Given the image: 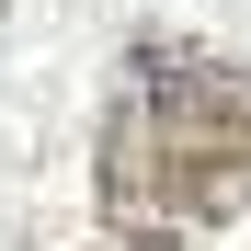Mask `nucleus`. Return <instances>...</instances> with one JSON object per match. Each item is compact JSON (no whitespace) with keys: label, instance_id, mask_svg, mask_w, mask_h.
Here are the masks:
<instances>
[{"label":"nucleus","instance_id":"obj_1","mask_svg":"<svg viewBox=\"0 0 251 251\" xmlns=\"http://www.w3.org/2000/svg\"><path fill=\"white\" fill-rule=\"evenodd\" d=\"M92 194L114 251H183L251 217V69L205 46H137L92 149Z\"/></svg>","mask_w":251,"mask_h":251}]
</instances>
